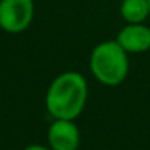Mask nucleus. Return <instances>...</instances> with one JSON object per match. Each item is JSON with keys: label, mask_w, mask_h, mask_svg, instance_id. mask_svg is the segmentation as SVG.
Segmentation results:
<instances>
[{"label": "nucleus", "mask_w": 150, "mask_h": 150, "mask_svg": "<svg viewBox=\"0 0 150 150\" xmlns=\"http://www.w3.org/2000/svg\"><path fill=\"white\" fill-rule=\"evenodd\" d=\"M88 100V82L79 71H64L52 82L45 95L47 111L54 120H76Z\"/></svg>", "instance_id": "obj_1"}, {"label": "nucleus", "mask_w": 150, "mask_h": 150, "mask_svg": "<svg viewBox=\"0 0 150 150\" xmlns=\"http://www.w3.org/2000/svg\"><path fill=\"white\" fill-rule=\"evenodd\" d=\"M89 67L95 79L105 86L121 85L130 71L128 52L115 40L99 42L91 54Z\"/></svg>", "instance_id": "obj_2"}, {"label": "nucleus", "mask_w": 150, "mask_h": 150, "mask_svg": "<svg viewBox=\"0 0 150 150\" xmlns=\"http://www.w3.org/2000/svg\"><path fill=\"white\" fill-rule=\"evenodd\" d=\"M34 15V0H0V28L7 34H21L28 29Z\"/></svg>", "instance_id": "obj_3"}, {"label": "nucleus", "mask_w": 150, "mask_h": 150, "mask_svg": "<svg viewBox=\"0 0 150 150\" xmlns=\"http://www.w3.org/2000/svg\"><path fill=\"white\" fill-rule=\"evenodd\" d=\"M80 130L74 120H54L48 128V146L51 150H77Z\"/></svg>", "instance_id": "obj_4"}, {"label": "nucleus", "mask_w": 150, "mask_h": 150, "mask_svg": "<svg viewBox=\"0 0 150 150\" xmlns=\"http://www.w3.org/2000/svg\"><path fill=\"white\" fill-rule=\"evenodd\" d=\"M115 41L130 54L146 52L150 50V28L144 23H127Z\"/></svg>", "instance_id": "obj_5"}, {"label": "nucleus", "mask_w": 150, "mask_h": 150, "mask_svg": "<svg viewBox=\"0 0 150 150\" xmlns=\"http://www.w3.org/2000/svg\"><path fill=\"white\" fill-rule=\"evenodd\" d=\"M120 13L127 23H143L150 16L147 0H122Z\"/></svg>", "instance_id": "obj_6"}, {"label": "nucleus", "mask_w": 150, "mask_h": 150, "mask_svg": "<svg viewBox=\"0 0 150 150\" xmlns=\"http://www.w3.org/2000/svg\"><path fill=\"white\" fill-rule=\"evenodd\" d=\"M23 150H51V149H48L47 146H42V144H29Z\"/></svg>", "instance_id": "obj_7"}, {"label": "nucleus", "mask_w": 150, "mask_h": 150, "mask_svg": "<svg viewBox=\"0 0 150 150\" xmlns=\"http://www.w3.org/2000/svg\"><path fill=\"white\" fill-rule=\"evenodd\" d=\"M147 3H149V9H150V0H147Z\"/></svg>", "instance_id": "obj_8"}]
</instances>
